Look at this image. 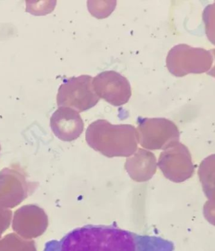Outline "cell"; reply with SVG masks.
Instances as JSON below:
<instances>
[{
    "instance_id": "cell-2",
    "label": "cell",
    "mask_w": 215,
    "mask_h": 251,
    "mask_svg": "<svg viewBox=\"0 0 215 251\" xmlns=\"http://www.w3.org/2000/svg\"><path fill=\"white\" fill-rule=\"evenodd\" d=\"M213 64L214 57L210 51L187 44L172 47L166 58L168 71L176 77L207 73Z\"/></svg>"
},
{
    "instance_id": "cell-5",
    "label": "cell",
    "mask_w": 215,
    "mask_h": 251,
    "mask_svg": "<svg viewBox=\"0 0 215 251\" xmlns=\"http://www.w3.org/2000/svg\"><path fill=\"white\" fill-rule=\"evenodd\" d=\"M95 93L100 98L118 107L126 104L131 98V84L124 76L115 71H105L93 78Z\"/></svg>"
},
{
    "instance_id": "cell-4",
    "label": "cell",
    "mask_w": 215,
    "mask_h": 251,
    "mask_svg": "<svg viewBox=\"0 0 215 251\" xmlns=\"http://www.w3.org/2000/svg\"><path fill=\"white\" fill-rule=\"evenodd\" d=\"M33 183L27 180L19 167L6 168L0 172V206L13 208L20 205L32 192Z\"/></svg>"
},
{
    "instance_id": "cell-8",
    "label": "cell",
    "mask_w": 215,
    "mask_h": 251,
    "mask_svg": "<svg viewBox=\"0 0 215 251\" xmlns=\"http://www.w3.org/2000/svg\"><path fill=\"white\" fill-rule=\"evenodd\" d=\"M199 176L207 198L215 201V154L203 161L199 167Z\"/></svg>"
},
{
    "instance_id": "cell-6",
    "label": "cell",
    "mask_w": 215,
    "mask_h": 251,
    "mask_svg": "<svg viewBox=\"0 0 215 251\" xmlns=\"http://www.w3.org/2000/svg\"><path fill=\"white\" fill-rule=\"evenodd\" d=\"M51 126L54 133L64 140L78 137L84 127L79 113L66 107L56 110L51 118Z\"/></svg>"
},
{
    "instance_id": "cell-3",
    "label": "cell",
    "mask_w": 215,
    "mask_h": 251,
    "mask_svg": "<svg viewBox=\"0 0 215 251\" xmlns=\"http://www.w3.org/2000/svg\"><path fill=\"white\" fill-rule=\"evenodd\" d=\"M93 80L88 75L69 78L58 91V106L69 107L80 113L96 106L100 98L94 89Z\"/></svg>"
},
{
    "instance_id": "cell-7",
    "label": "cell",
    "mask_w": 215,
    "mask_h": 251,
    "mask_svg": "<svg viewBox=\"0 0 215 251\" xmlns=\"http://www.w3.org/2000/svg\"><path fill=\"white\" fill-rule=\"evenodd\" d=\"M39 208L33 205L22 206L15 211L12 221L13 231L23 238H30L37 234V215Z\"/></svg>"
},
{
    "instance_id": "cell-9",
    "label": "cell",
    "mask_w": 215,
    "mask_h": 251,
    "mask_svg": "<svg viewBox=\"0 0 215 251\" xmlns=\"http://www.w3.org/2000/svg\"><path fill=\"white\" fill-rule=\"evenodd\" d=\"M203 20L208 39L215 46V1L205 8Z\"/></svg>"
},
{
    "instance_id": "cell-10",
    "label": "cell",
    "mask_w": 215,
    "mask_h": 251,
    "mask_svg": "<svg viewBox=\"0 0 215 251\" xmlns=\"http://www.w3.org/2000/svg\"><path fill=\"white\" fill-rule=\"evenodd\" d=\"M12 220V210L0 206V238L1 235L10 227Z\"/></svg>"
},
{
    "instance_id": "cell-12",
    "label": "cell",
    "mask_w": 215,
    "mask_h": 251,
    "mask_svg": "<svg viewBox=\"0 0 215 251\" xmlns=\"http://www.w3.org/2000/svg\"><path fill=\"white\" fill-rule=\"evenodd\" d=\"M0 151H1V146H0Z\"/></svg>"
},
{
    "instance_id": "cell-11",
    "label": "cell",
    "mask_w": 215,
    "mask_h": 251,
    "mask_svg": "<svg viewBox=\"0 0 215 251\" xmlns=\"http://www.w3.org/2000/svg\"><path fill=\"white\" fill-rule=\"evenodd\" d=\"M210 52H211L213 57H214V64L207 74L208 75L212 76V77H215V49L210 50Z\"/></svg>"
},
{
    "instance_id": "cell-1",
    "label": "cell",
    "mask_w": 215,
    "mask_h": 251,
    "mask_svg": "<svg viewBox=\"0 0 215 251\" xmlns=\"http://www.w3.org/2000/svg\"><path fill=\"white\" fill-rule=\"evenodd\" d=\"M143 238L113 225H86L48 242L44 251H143Z\"/></svg>"
}]
</instances>
